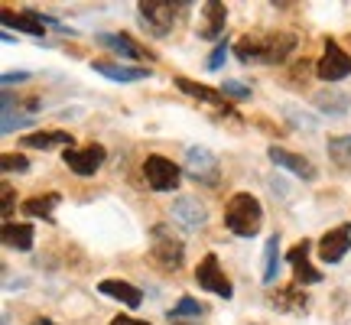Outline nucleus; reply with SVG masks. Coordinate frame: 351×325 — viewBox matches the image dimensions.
<instances>
[{
    "label": "nucleus",
    "instance_id": "obj_1",
    "mask_svg": "<svg viewBox=\"0 0 351 325\" xmlns=\"http://www.w3.org/2000/svg\"><path fill=\"white\" fill-rule=\"evenodd\" d=\"M293 49H296V36L293 33H257V36H244L234 43V56L244 65L251 62L276 65L283 62Z\"/></svg>",
    "mask_w": 351,
    "mask_h": 325
},
{
    "label": "nucleus",
    "instance_id": "obj_2",
    "mask_svg": "<svg viewBox=\"0 0 351 325\" xmlns=\"http://www.w3.org/2000/svg\"><path fill=\"white\" fill-rule=\"evenodd\" d=\"M263 225V205L251 192H238L231 195L225 205V228L238 238H257Z\"/></svg>",
    "mask_w": 351,
    "mask_h": 325
},
{
    "label": "nucleus",
    "instance_id": "obj_3",
    "mask_svg": "<svg viewBox=\"0 0 351 325\" xmlns=\"http://www.w3.org/2000/svg\"><path fill=\"white\" fill-rule=\"evenodd\" d=\"M150 254L156 263H163L166 270H179L186 263V244L176 238L166 225H153L150 231Z\"/></svg>",
    "mask_w": 351,
    "mask_h": 325
},
{
    "label": "nucleus",
    "instance_id": "obj_4",
    "mask_svg": "<svg viewBox=\"0 0 351 325\" xmlns=\"http://www.w3.org/2000/svg\"><path fill=\"white\" fill-rule=\"evenodd\" d=\"M189 10V3H166V0H143L140 3V20L150 26L153 36H166L173 23Z\"/></svg>",
    "mask_w": 351,
    "mask_h": 325
},
{
    "label": "nucleus",
    "instance_id": "obj_5",
    "mask_svg": "<svg viewBox=\"0 0 351 325\" xmlns=\"http://www.w3.org/2000/svg\"><path fill=\"white\" fill-rule=\"evenodd\" d=\"M186 176L199 186H218L221 179V162L208 147H189L186 153Z\"/></svg>",
    "mask_w": 351,
    "mask_h": 325
},
{
    "label": "nucleus",
    "instance_id": "obj_6",
    "mask_svg": "<svg viewBox=\"0 0 351 325\" xmlns=\"http://www.w3.org/2000/svg\"><path fill=\"white\" fill-rule=\"evenodd\" d=\"M315 72L322 82H341V78L351 75V56L341 49L335 39H326V49L319 56V62H315Z\"/></svg>",
    "mask_w": 351,
    "mask_h": 325
},
{
    "label": "nucleus",
    "instance_id": "obj_7",
    "mask_svg": "<svg viewBox=\"0 0 351 325\" xmlns=\"http://www.w3.org/2000/svg\"><path fill=\"white\" fill-rule=\"evenodd\" d=\"M143 176H147V186L153 192H169V189L179 186V166L173 160L160 156V153H150L143 160Z\"/></svg>",
    "mask_w": 351,
    "mask_h": 325
},
{
    "label": "nucleus",
    "instance_id": "obj_8",
    "mask_svg": "<svg viewBox=\"0 0 351 325\" xmlns=\"http://www.w3.org/2000/svg\"><path fill=\"white\" fill-rule=\"evenodd\" d=\"M195 283H199L202 289L215 293V296H225V300H231V296H234L231 280L225 276V270H221V263H218V257H215V254H205V257H202L199 270H195Z\"/></svg>",
    "mask_w": 351,
    "mask_h": 325
},
{
    "label": "nucleus",
    "instance_id": "obj_9",
    "mask_svg": "<svg viewBox=\"0 0 351 325\" xmlns=\"http://www.w3.org/2000/svg\"><path fill=\"white\" fill-rule=\"evenodd\" d=\"M104 156H108V153H104L101 143H88L85 150H75V147H72V150H62V162L75 176H95L101 169Z\"/></svg>",
    "mask_w": 351,
    "mask_h": 325
},
{
    "label": "nucleus",
    "instance_id": "obj_10",
    "mask_svg": "<svg viewBox=\"0 0 351 325\" xmlns=\"http://www.w3.org/2000/svg\"><path fill=\"white\" fill-rule=\"evenodd\" d=\"M173 221L176 225H182L186 231H199L205 221H208V212H205V205L199 199H192V195H179L173 202Z\"/></svg>",
    "mask_w": 351,
    "mask_h": 325
},
{
    "label": "nucleus",
    "instance_id": "obj_11",
    "mask_svg": "<svg viewBox=\"0 0 351 325\" xmlns=\"http://www.w3.org/2000/svg\"><path fill=\"white\" fill-rule=\"evenodd\" d=\"M351 248V225L345 221V225L332 228V231H326L322 234V241H319V257H322V263H339L345 254H348Z\"/></svg>",
    "mask_w": 351,
    "mask_h": 325
},
{
    "label": "nucleus",
    "instance_id": "obj_12",
    "mask_svg": "<svg viewBox=\"0 0 351 325\" xmlns=\"http://www.w3.org/2000/svg\"><path fill=\"white\" fill-rule=\"evenodd\" d=\"M287 263L293 267V274H296V280H300L302 287H315V283H322V274L309 263V241H300L296 248H289L287 250Z\"/></svg>",
    "mask_w": 351,
    "mask_h": 325
},
{
    "label": "nucleus",
    "instance_id": "obj_13",
    "mask_svg": "<svg viewBox=\"0 0 351 325\" xmlns=\"http://www.w3.org/2000/svg\"><path fill=\"white\" fill-rule=\"evenodd\" d=\"M91 69L98 75L111 78V82H121V85H130V82H143L150 78V69L147 65H121V62H91Z\"/></svg>",
    "mask_w": 351,
    "mask_h": 325
},
{
    "label": "nucleus",
    "instance_id": "obj_14",
    "mask_svg": "<svg viewBox=\"0 0 351 325\" xmlns=\"http://www.w3.org/2000/svg\"><path fill=\"white\" fill-rule=\"evenodd\" d=\"M0 20H3V26H16V29H23V33H29V36H43V33H46L43 26H46V23L59 26L56 20H49V16H43L39 10H26V13L3 10V13H0Z\"/></svg>",
    "mask_w": 351,
    "mask_h": 325
},
{
    "label": "nucleus",
    "instance_id": "obj_15",
    "mask_svg": "<svg viewBox=\"0 0 351 325\" xmlns=\"http://www.w3.org/2000/svg\"><path fill=\"white\" fill-rule=\"evenodd\" d=\"M270 160H274L276 166L289 169L293 176L306 179V182H313L315 179V166L306 160V156H300V153H289V150H283V147H270Z\"/></svg>",
    "mask_w": 351,
    "mask_h": 325
},
{
    "label": "nucleus",
    "instance_id": "obj_16",
    "mask_svg": "<svg viewBox=\"0 0 351 325\" xmlns=\"http://www.w3.org/2000/svg\"><path fill=\"white\" fill-rule=\"evenodd\" d=\"M98 293L101 296H111V300H117V302H124L127 309H137L140 302H143V293H140L134 283H127V280H101Z\"/></svg>",
    "mask_w": 351,
    "mask_h": 325
},
{
    "label": "nucleus",
    "instance_id": "obj_17",
    "mask_svg": "<svg viewBox=\"0 0 351 325\" xmlns=\"http://www.w3.org/2000/svg\"><path fill=\"white\" fill-rule=\"evenodd\" d=\"M98 43L104 46V49L117 52V56H127V59H137V62H143V59H150V52L143 49V46H137L130 36H124V33H101Z\"/></svg>",
    "mask_w": 351,
    "mask_h": 325
},
{
    "label": "nucleus",
    "instance_id": "obj_18",
    "mask_svg": "<svg viewBox=\"0 0 351 325\" xmlns=\"http://www.w3.org/2000/svg\"><path fill=\"white\" fill-rule=\"evenodd\" d=\"M23 147H29V150H52V147L72 150V147H75V137L65 134V130H36V134H26L23 137Z\"/></svg>",
    "mask_w": 351,
    "mask_h": 325
},
{
    "label": "nucleus",
    "instance_id": "obj_19",
    "mask_svg": "<svg viewBox=\"0 0 351 325\" xmlns=\"http://www.w3.org/2000/svg\"><path fill=\"white\" fill-rule=\"evenodd\" d=\"M202 16H205V23H202V29H199L202 39H218L225 33V23H228L225 3H215V0L205 3V7H202Z\"/></svg>",
    "mask_w": 351,
    "mask_h": 325
},
{
    "label": "nucleus",
    "instance_id": "obj_20",
    "mask_svg": "<svg viewBox=\"0 0 351 325\" xmlns=\"http://www.w3.org/2000/svg\"><path fill=\"white\" fill-rule=\"evenodd\" d=\"M3 244L13 250H29L33 248V225H13L3 221Z\"/></svg>",
    "mask_w": 351,
    "mask_h": 325
},
{
    "label": "nucleus",
    "instance_id": "obj_21",
    "mask_svg": "<svg viewBox=\"0 0 351 325\" xmlns=\"http://www.w3.org/2000/svg\"><path fill=\"white\" fill-rule=\"evenodd\" d=\"M274 306L287 309V313H302V309H306V293H302L296 283H293V287H283L280 293H274Z\"/></svg>",
    "mask_w": 351,
    "mask_h": 325
},
{
    "label": "nucleus",
    "instance_id": "obj_22",
    "mask_svg": "<svg viewBox=\"0 0 351 325\" xmlns=\"http://www.w3.org/2000/svg\"><path fill=\"white\" fill-rule=\"evenodd\" d=\"M280 274V234L267 241V248H263V283L270 287Z\"/></svg>",
    "mask_w": 351,
    "mask_h": 325
},
{
    "label": "nucleus",
    "instance_id": "obj_23",
    "mask_svg": "<svg viewBox=\"0 0 351 325\" xmlns=\"http://www.w3.org/2000/svg\"><path fill=\"white\" fill-rule=\"evenodd\" d=\"M59 195L56 192H49V195H33V199L23 202V212L29 215V218H52V208L59 205Z\"/></svg>",
    "mask_w": 351,
    "mask_h": 325
},
{
    "label": "nucleus",
    "instance_id": "obj_24",
    "mask_svg": "<svg viewBox=\"0 0 351 325\" xmlns=\"http://www.w3.org/2000/svg\"><path fill=\"white\" fill-rule=\"evenodd\" d=\"M176 85H179V91H186V95H192V98H202V101H212V104H221V91H212V88H205V85H195L192 78L186 75H176Z\"/></svg>",
    "mask_w": 351,
    "mask_h": 325
},
{
    "label": "nucleus",
    "instance_id": "obj_25",
    "mask_svg": "<svg viewBox=\"0 0 351 325\" xmlns=\"http://www.w3.org/2000/svg\"><path fill=\"white\" fill-rule=\"evenodd\" d=\"M205 313H208V309H205L199 300H192V296H182V300L176 302L173 309H169V319L182 322V319H202Z\"/></svg>",
    "mask_w": 351,
    "mask_h": 325
},
{
    "label": "nucleus",
    "instance_id": "obj_26",
    "mask_svg": "<svg viewBox=\"0 0 351 325\" xmlns=\"http://www.w3.org/2000/svg\"><path fill=\"white\" fill-rule=\"evenodd\" d=\"M328 156L339 162L341 169H351V137H335V140H328Z\"/></svg>",
    "mask_w": 351,
    "mask_h": 325
},
{
    "label": "nucleus",
    "instance_id": "obj_27",
    "mask_svg": "<svg viewBox=\"0 0 351 325\" xmlns=\"http://www.w3.org/2000/svg\"><path fill=\"white\" fill-rule=\"evenodd\" d=\"M0 166H3V173H26V169H29V160H26L23 153H3V156H0Z\"/></svg>",
    "mask_w": 351,
    "mask_h": 325
},
{
    "label": "nucleus",
    "instance_id": "obj_28",
    "mask_svg": "<svg viewBox=\"0 0 351 325\" xmlns=\"http://www.w3.org/2000/svg\"><path fill=\"white\" fill-rule=\"evenodd\" d=\"M225 59H228V39H221V43H218V46L212 49V56H208L205 69H208V72H218V69L225 65Z\"/></svg>",
    "mask_w": 351,
    "mask_h": 325
},
{
    "label": "nucleus",
    "instance_id": "obj_29",
    "mask_svg": "<svg viewBox=\"0 0 351 325\" xmlns=\"http://www.w3.org/2000/svg\"><path fill=\"white\" fill-rule=\"evenodd\" d=\"M221 95H225V98L247 101V98H251V88H247V85H241V82H221Z\"/></svg>",
    "mask_w": 351,
    "mask_h": 325
},
{
    "label": "nucleus",
    "instance_id": "obj_30",
    "mask_svg": "<svg viewBox=\"0 0 351 325\" xmlns=\"http://www.w3.org/2000/svg\"><path fill=\"white\" fill-rule=\"evenodd\" d=\"M26 124H29V117H16V121L3 117V134H13V127H26Z\"/></svg>",
    "mask_w": 351,
    "mask_h": 325
},
{
    "label": "nucleus",
    "instance_id": "obj_31",
    "mask_svg": "<svg viewBox=\"0 0 351 325\" xmlns=\"http://www.w3.org/2000/svg\"><path fill=\"white\" fill-rule=\"evenodd\" d=\"M13 215V189L3 186V218H10Z\"/></svg>",
    "mask_w": 351,
    "mask_h": 325
},
{
    "label": "nucleus",
    "instance_id": "obj_32",
    "mask_svg": "<svg viewBox=\"0 0 351 325\" xmlns=\"http://www.w3.org/2000/svg\"><path fill=\"white\" fill-rule=\"evenodd\" d=\"M23 78H29V72H7L3 75V88H13L16 82H23Z\"/></svg>",
    "mask_w": 351,
    "mask_h": 325
},
{
    "label": "nucleus",
    "instance_id": "obj_33",
    "mask_svg": "<svg viewBox=\"0 0 351 325\" xmlns=\"http://www.w3.org/2000/svg\"><path fill=\"white\" fill-rule=\"evenodd\" d=\"M111 325H153V322H143V319H134V315H117V319H111Z\"/></svg>",
    "mask_w": 351,
    "mask_h": 325
},
{
    "label": "nucleus",
    "instance_id": "obj_34",
    "mask_svg": "<svg viewBox=\"0 0 351 325\" xmlns=\"http://www.w3.org/2000/svg\"><path fill=\"white\" fill-rule=\"evenodd\" d=\"M33 325H59V322H52V319H46V315H39V319H33Z\"/></svg>",
    "mask_w": 351,
    "mask_h": 325
}]
</instances>
